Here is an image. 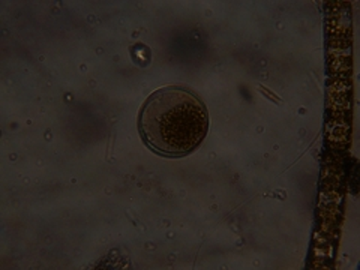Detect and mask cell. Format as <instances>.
<instances>
[{"label":"cell","instance_id":"6da1fadb","mask_svg":"<svg viewBox=\"0 0 360 270\" xmlns=\"http://www.w3.org/2000/svg\"><path fill=\"white\" fill-rule=\"evenodd\" d=\"M139 131L152 152L165 158L186 156L206 139L207 107L188 87H161L141 105Z\"/></svg>","mask_w":360,"mask_h":270},{"label":"cell","instance_id":"7a4b0ae2","mask_svg":"<svg viewBox=\"0 0 360 270\" xmlns=\"http://www.w3.org/2000/svg\"><path fill=\"white\" fill-rule=\"evenodd\" d=\"M131 58L137 66H148L150 63V50L148 45L144 44H135L131 47Z\"/></svg>","mask_w":360,"mask_h":270}]
</instances>
